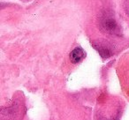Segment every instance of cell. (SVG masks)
Returning a JSON list of instances; mask_svg holds the SVG:
<instances>
[{"label": "cell", "instance_id": "cell-1", "mask_svg": "<svg viewBox=\"0 0 129 120\" xmlns=\"http://www.w3.org/2000/svg\"><path fill=\"white\" fill-rule=\"evenodd\" d=\"M100 27L105 34L111 35H118L120 33V29L115 18L111 14L106 13L100 19Z\"/></svg>", "mask_w": 129, "mask_h": 120}, {"label": "cell", "instance_id": "cell-2", "mask_svg": "<svg viewBox=\"0 0 129 120\" xmlns=\"http://www.w3.org/2000/svg\"><path fill=\"white\" fill-rule=\"evenodd\" d=\"M86 57V53L85 51L80 47L75 48L72 52L70 53V60L73 64H78L81 61H82L83 59Z\"/></svg>", "mask_w": 129, "mask_h": 120}, {"label": "cell", "instance_id": "cell-3", "mask_svg": "<svg viewBox=\"0 0 129 120\" xmlns=\"http://www.w3.org/2000/svg\"><path fill=\"white\" fill-rule=\"evenodd\" d=\"M94 47L98 51L100 56L103 58H108L111 56V50L106 43H94Z\"/></svg>", "mask_w": 129, "mask_h": 120}, {"label": "cell", "instance_id": "cell-4", "mask_svg": "<svg viewBox=\"0 0 129 120\" xmlns=\"http://www.w3.org/2000/svg\"><path fill=\"white\" fill-rule=\"evenodd\" d=\"M124 9L125 11V13L127 14V16L129 17V0H125V4H124Z\"/></svg>", "mask_w": 129, "mask_h": 120}, {"label": "cell", "instance_id": "cell-5", "mask_svg": "<svg viewBox=\"0 0 129 120\" xmlns=\"http://www.w3.org/2000/svg\"><path fill=\"white\" fill-rule=\"evenodd\" d=\"M22 1H28V0H22Z\"/></svg>", "mask_w": 129, "mask_h": 120}]
</instances>
